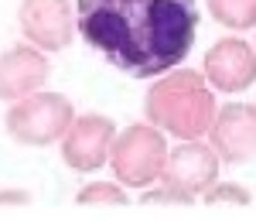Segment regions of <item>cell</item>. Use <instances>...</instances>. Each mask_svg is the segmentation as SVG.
I'll return each instance as SVG.
<instances>
[{"instance_id":"obj_9","label":"cell","mask_w":256,"mask_h":222,"mask_svg":"<svg viewBox=\"0 0 256 222\" xmlns=\"http://www.w3.org/2000/svg\"><path fill=\"white\" fill-rule=\"evenodd\" d=\"M205 76L216 92H246L256 82V44L242 38H222L205 52Z\"/></svg>"},{"instance_id":"obj_6","label":"cell","mask_w":256,"mask_h":222,"mask_svg":"<svg viewBox=\"0 0 256 222\" xmlns=\"http://www.w3.org/2000/svg\"><path fill=\"white\" fill-rule=\"evenodd\" d=\"M18 24L24 38L44 52H62L72 41V31H79V18L68 0H20Z\"/></svg>"},{"instance_id":"obj_15","label":"cell","mask_w":256,"mask_h":222,"mask_svg":"<svg viewBox=\"0 0 256 222\" xmlns=\"http://www.w3.org/2000/svg\"><path fill=\"white\" fill-rule=\"evenodd\" d=\"M31 195L28 192H0V205H28Z\"/></svg>"},{"instance_id":"obj_5","label":"cell","mask_w":256,"mask_h":222,"mask_svg":"<svg viewBox=\"0 0 256 222\" xmlns=\"http://www.w3.org/2000/svg\"><path fill=\"white\" fill-rule=\"evenodd\" d=\"M116 123L102 113H82L76 116V123L68 126V134L62 137V161L72 171H99L102 164H110V150L116 140Z\"/></svg>"},{"instance_id":"obj_12","label":"cell","mask_w":256,"mask_h":222,"mask_svg":"<svg viewBox=\"0 0 256 222\" xmlns=\"http://www.w3.org/2000/svg\"><path fill=\"white\" fill-rule=\"evenodd\" d=\"M79 205H113V208H123L130 205V195H126V184L123 182H89L79 188L76 195Z\"/></svg>"},{"instance_id":"obj_8","label":"cell","mask_w":256,"mask_h":222,"mask_svg":"<svg viewBox=\"0 0 256 222\" xmlns=\"http://www.w3.org/2000/svg\"><path fill=\"white\" fill-rule=\"evenodd\" d=\"M208 144L218 150L222 164L256 161V106L253 102L218 106V116L208 130Z\"/></svg>"},{"instance_id":"obj_4","label":"cell","mask_w":256,"mask_h":222,"mask_svg":"<svg viewBox=\"0 0 256 222\" xmlns=\"http://www.w3.org/2000/svg\"><path fill=\"white\" fill-rule=\"evenodd\" d=\"M168 154H171L168 137L158 123H130L113 140L110 168H113L116 182H123L126 188H147V184L160 182Z\"/></svg>"},{"instance_id":"obj_11","label":"cell","mask_w":256,"mask_h":222,"mask_svg":"<svg viewBox=\"0 0 256 222\" xmlns=\"http://www.w3.org/2000/svg\"><path fill=\"white\" fill-rule=\"evenodd\" d=\"M208 14L229 31L256 28V0H208Z\"/></svg>"},{"instance_id":"obj_3","label":"cell","mask_w":256,"mask_h":222,"mask_svg":"<svg viewBox=\"0 0 256 222\" xmlns=\"http://www.w3.org/2000/svg\"><path fill=\"white\" fill-rule=\"evenodd\" d=\"M72 123H76L72 100L62 92H44V89L10 102L7 116H4L10 140L24 144V147H48V144L62 140Z\"/></svg>"},{"instance_id":"obj_1","label":"cell","mask_w":256,"mask_h":222,"mask_svg":"<svg viewBox=\"0 0 256 222\" xmlns=\"http://www.w3.org/2000/svg\"><path fill=\"white\" fill-rule=\"evenodd\" d=\"M82 41L134 79H158L188 58L198 0H76Z\"/></svg>"},{"instance_id":"obj_14","label":"cell","mask_w":256,"mask_h":222,"mask_svg":"<svg viewBox=\"0 0 256 222\" xmlns=\"http://www.w3.org/2000/svg\"><path fill=\"white\" fill-rule=\"evenodd\" d=\"M140 202L144 205H192L195 202V195L192 192H181V188H174V184L160 182L158 188H144V195H140Z\"/></svg>"},{"instance_id":"obj_10","label":"cell","mask_w":256,"mask_h":222,"mask_svg":"<svg viewBox=\"0 0 256 222\" xmlns=\"http://www.w3.org/2000/svg\"><path fill=\"white\" fill-rule=\"evenodd\" d=\"M52 76V62L38 44H14L0 52V100L18 102L38 92Z\"/></svg>"},{"instance_id":"obj_7","label":"cell","mask_w":256,"mask_h":222,"mask_svg":"<svg viewBox=\"0 0 256 222\" xmlns=\"http://www.w3.org/2000/svg\"><path fill=\"white\" fill-rule=\"evenodd\" d=\"M218 168H222V158L212 144H205L202 137L198 140H178V147L168 154L160 182L174 184L181 192H192L198 198L218 182Z\"/></svg>"},{"instance_id":"obj_2","label":"cell","mask_w":256,"mask_h":222,"mask_svg":"<svg viewBox=\"0 0 256 222\" xmlns=\"http://www.w3.org/2000/svg\"><path fill=\"white\" fill-rule=\"evenodd\" d=\"M144 116L178 140L208 137L218 116L216 86L195 68H171L150 82L144 96Z\"/></svg>"},{"instance_id":"obj_13","label":"cell","mask_w":256,"mask_h":222,"mask_svg":"<svg viewBox=\"0 0 256 222\" xmlns=\"http://www.w3.org/2000/svg\"><path fill=\"white\" fill-rule=\"evenodd\" d=\"M202 202L205 205H250V192L236 182H216L205 195H202Z\"/></svg>"}]
</instances>
